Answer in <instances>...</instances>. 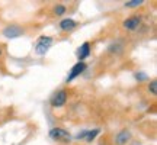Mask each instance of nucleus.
I'll list each match as a JSON object with an SVG mask.
<instances>
[{"label":"nucleus","instance_id":"obj_9","mask_svg":"<svg viewBox=\"0 0 157 145\" xmlns=\"http://www.w3.org/2000/svg\"><path fill=\"white\" fill-rule=\"evenodd\" d=\"M129 136H131V135H129V132L127 131V129L121 131V132L117 135V144L118 145H124L125 142H127V141L129 139Z\"/></svg>","mask_w":157,"mask_h":145},{"label":"nucleus","instance_id":"obj_1","mask_svg":"<svg viewBox=\"0 0 157 145\" xmlns=\"http://www.w3.org/2000/svg\"><path fill=\"white\" fill-rule=\"evenodd\" d=\"M51 45H52V38L51 36H41L38 39L36 45H35V52L38 55H44V54H47V51L50 50Z\"/></svg>","mask_w":157,"mask_h":145},{"label":"nucleus","instance_id":"obj_5","mask_svg":"<svg viewBox=\"0 0 157 145\" xmlns=\"http://www.w3.org/2000/svg\"><path fill=\"white\" fill-rule=\"evenodd\" d=\"M3 35L7 36V38H17V36L22 35V29L19 26H16V25H10V26H7L3 31Z\"/></svg>","mask_w":157,"mask_h":145},{"label":"nucleus","instance_id":"obj_15","mask_svg":"<svg viewBox=\"0 0 157 145\" xmlns=\"http://www.w3.org/2000/svg\"><path fill=\"white\" fill-rule=\"evenodd\" d=\"M0 55H2V48H0Z\"/></svg>","mask_w":157,"mask_h":145},{"label":"nucleus","instance_id":"obj_2","mask_svg":"<svg viewBox=\"0 0 157 145\" xmlns=\"http://www.w3.org/2000/svg\"><path fill=\"white\" fill-rule=\"evenodd\" d=\"M50 136L52 138V139L61 141V142H70V141H71V136H70V134H68L66 129H63V128H54V129H51Z\"/></svg>","mask_w":157,"mask_h":145},{"label":"nucleus","instance_id":"obj_14","mask_svg":"<svg viewBox=\"0 0 157 145\" xmlns=\"http://www.w3.org/2000/svg\"><path fill=\"white\" fill-rule=\"evenodd\" d=\"M135 77L138 78V80H146V78H147V76H146V74H143V72H138V74H137Z\"/></svg>","mask_w":157,"mask_h":145},{"label":"nucleus","instance_id":"obj_8","mask_svg":"<svg viewBox=\"0 0 157 145\" xmlns=\"http://www.w3.org/2000/svg\"><path fill=\"white\" fill-rule=\"evenodd\" d=\"M76 26H77V23L74 22L73 19H64V20L60 22V28H61L63 31H71V29H74Z\"/></svg>","mask_w":157,"mask_h":145},{"label":"nucleus","instance_id":"obj_10","mask_svg":"<svg viewBox=\"0 0 157 145\" xmlns=\"http://www.w3.org/2000/svg\"><path fill=\"white\" fill-rule=\"evenodd\" d=\"M99 134V129H93V131H87V135H86V138H84V141H87V142H90V141L95 139V136Z\"/></svg>","mask_w":157,"mask_h":145},{"label":"nucleus","instance_id":"obj_4","mask_svg":"<svg viewBox=\"0 0 157 145\" xmlns=\"http://www.w3.org/2000/svg\"><path fill=\"white\" fill-rule=\"evenodd\" d=\"M84 70H86V64H84V62H80V61H78L76 65H73L71 71L68 72V76H67V83L73 81L74 78L77 77V76H80V74H82Z\"/></svg>","mask_w":157,"mask_h":145},{"label":"nucleus","instance_id":"obj_3","mask_svg":"<svg viewBox=\"0 0 157 145\" xmlns=\"http://www.w3.org/2000/svg\"><path fill=\"white\" fill-rule=\"evenodd\" d=\"M67 102V91L66 90H60L56 95L51 97V105L54 107H61L64 106V103Z\"/></svg>","mask_w":157,"mask_h":145},{"label":"nucleus","instance_id":"obj_11","mask_svg":"<svg viewBox=\"0 0 157 145\" xmlns=\"http://www.w3.org/2000/svg\"><path fill=\"white\" fill-rule=\"evenodd\" d=\"M143 5V0H131V2H127L125 6L127 7H137V6Z\"/></svg>","mask_w":157,"mask_h":145},{"label":"nucleus","instance_id":"obj_12","mask_svg":"<svg viewBox=\"0 0 157 145\" xmlns=\"http://www.w3.org/2000/svg\"><path fill=\"white\" fill-rule=\"evenodd\" d=\"M54 13L58 15V16H60V15H64V13H66V7H64L63 5H57L56 9H54Z\"/></svg>","mask_w":157,"mask_h":145},{"label":"nucleus","instance_id":"obj_6","mask_svg":"<svg viewBox=\"0 0 157 145\" xmlns=\"http://www.w3.org/2000/svg\"><path fill=\"white\" fill-rule=\"evenodd\" d=\"M140 23H141V19L138 16H131L127 20H124V28L129 29V31H134V29L138 28Z\"/></svg>","mask_w":157,"mask_h":145},{"label":"nucleus","instance_id":"obj_7","mask_svg":"<svg viewBox=\"0 0 157 145\" xmlns=\"http://www.w3.org/2000/svg\"><path fill=\"white\" fill-rule=\"evenodd\" d=\"M89 55H90V44L89 42H84V44L78 48L77 57H78V60H80V62H83L84 58H87Z\"/></svg>","mask_w":157,"mask_h":145},{"label":"nucleus","instance_id":"obj_13","mask_svg":"<svg viewBox=\"0 0 157 145\" xmlns=\"http://www.w3.org/2000/svg\"><path fill=\"white\" fill-rule=\"evenodd\" d=\"M148 90L151 91V95H157V81H151L148 86Z\"/></svg>","mask_w":157,"mask_h":145}]
</instances>
